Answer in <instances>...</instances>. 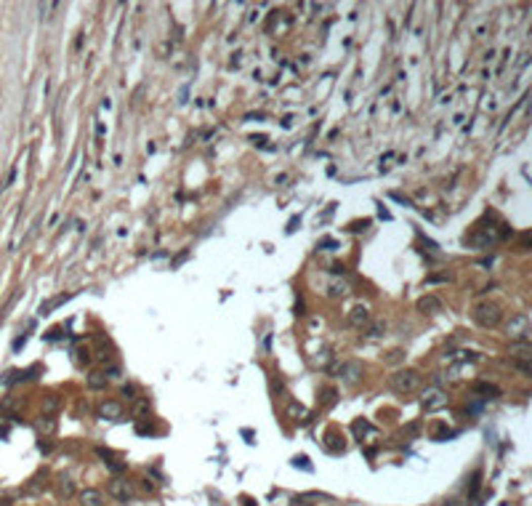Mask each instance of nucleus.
I'll use <instances>...</instances> for the list:
<instances>
[{"label":"nucleus","mask_w":532,"mask_h":506,"mask_svg":"<svg viewBox=\"0 0 532 506\" xmlns=\"http://www.w3.org/2000/svg\"><path fill=\"white\" fill-rule=\"evenodd\" d=\"M474 392H476V395H484V397H498L500 395V389L495 384H484V381L474 384Z\"/></svg>","instance_id":"obj_15"},{"label":"nucleus","mask_w":532,"mask_h":506,"mask_svg":"<svg viewBox=\"0 0 532 506\" xmlns=\"http://www.w3.org/2000/svg\"><path fill=\"white\" fill-rule=\"evenodd\" d=\"M293 463H296L298 469H311L309 463H306V458H304V456H296V458H293Z\"/></svg>","instance_id":"obj_25"},{"label":"nucleus","mask_w":532,"mask_h":506,"mask_svg":"<svg viewBox=\"0 0 532 506\" xmlns=\"http://www.w3.org/2000/svg\"><path fill=\"white\" fill-rule=\"evenodd\" d=\"M96 453H99L101 458H107V466H109V469H114V472H117V469L122 472V469H125V463L120 461V456H117V453H112V450H107V448H99Z\"/></svg>","instance_id":"obj_11"},{"label":"nucleus","mask_w":532,"mask_h":506,"mask_svg":"<svg viewBox=\"0 0 532 506\" xmlns=\"http://www.w3.org/2000/svg\"><path fill=\"white\" fill-rule=\"evenodd\" d=\"M508 357H511V363H514L516 370H521L524 376H532V344L529 341L511 344Z\"/></svg>","instance_id":"obj_3"},{"label":"nucleus","mask_w":532,"mask_h":506,"mask_svg":"<svg viewBox=\"0 0 532 506\" xmlns=\"http://www.w3.org/2000/svg\"><path fill=\"white\" fill-rule=\"evenodd\" d=\"M444 280H450V277H447V275H431L429 277V283H444Z\"/></svg>","instance_id":"obj_27"},{"label":"nucleus","mask_w":532,"mask_h":506,"mask_svg":"<svg viewBox=\"0 0 532 506\" xmlns=\"http://www.w3.org/2000/svg\"><path fill=\"white\" fill-rule=\"evenodd\" d=\"M322 402H336V389H322Z\"/></svg>","instance_id":"obj_23"},{"label":"nucleus","mask_w":532,"mask_h":506,"mask_svg":"<svg viewBox=\"0 0 532 506\" xmlns=\"http://www.w3.org/2000/svg\"><path fill=\"white\" fill-rule=\"evenodd\" d=\"M367 336H370V338H373V336H375V338H378V336H383V325L378 323L375 328H370V333H367Z\"/></svg>","instance_id":"obj_26"},{"label":"nucleus","mask_w":532,"mask_h":506,"mask_svg":"<svg viewBox=\"0 0 532 506\" xmlns=\"http://www.w3.org/2000/svg\"><path fill=\"white\" fill-rule=\"evenodd\" d=\"M317 251H338V240L336 237H322L317 243Z\"/></svg>","instance_id":"obj_18"},{"label":"nucleus","mask_w":532,"mask_h":506,"mask_svg":"<svg viewBox=\"0 0 532 506\" xmlns=\"http://www.w3.org/2000/svg\"><path fill=\"white\" fill-rule=\"evenodd\" d=\"M349 320H351L354 325H364V323H367V320H370V312H367V306H362V304H359V306H354L351 312H349Z\"/></svg>","instance_id":"obj_13"},{"label":"nucleus","mask_w":532,"mask_h":506,"mask_svg":"<svg viewBox=\"0 0 532 506\" xmlns=\"http://www.w3.org/2000/svg\"><path fill=\"white\" fill-rule=\"evenodd\" d=\"M245 506H256V501H250V498H248V501H245Z\"/></svg>","instance_id":"obj_29"},{"label":"nucleus","mask_w":532,"mask_h":506,"mask_svg":"<svg viewBox=\"0 0 532 506\" xmlns=\"http://www.w3.org/2000/svg\"><path fill=\"white\" fill-rule=\"evenodd\" d=\"M99 416L107 418V421H117L122 416V405H120L117 400H104L101 405H99Z\"/></svg>","instance_id":"obj_9"},{"label":"nucleus","mask_w":532,"mask_h":506,"mask_svg":"<svg viewBox=\"0 0 532 506\" xmlns=\"http://www.w3.org/2000/svg\"><path fill=\"white\" fill-rule=\"evenodd\" d=\"M529 333H532V325H529V317H527V315H514V317H511L508 323H506V336H508L514 344L527 341Z\"/></svg>","instance_id":"obj_4"},{"label":"nucleus","mask_w":532,"mask_h":506,"mask_svg":"<svg viewBox=\"0 0 532 506\" xmlns=\"http://www.w3.org/2000/svg\"><path fill=\"white\" fill-rule=\"evenodd\" d=\"M519 251H532V229L519 235Z\"/></svg>","instance_id":"obj_19"},{"label":"nucleus","mask_w":532,"mask_h":506,"mask_svg":"<svg viewBox=\"0 0 532 506\" xmlns=\"http://www.w3.org/2000/svg\"><path fill=\"white\" fill-rule=\"evenodd\" d=\"M421 384H423V376L413 368H402L391 373V389L399 392V395H413V392L421 389Z\"/></svg>","instance_id":"obj_1"},{"label":"nucleus","mask_w":532,"mask_h":506,"mask_svg":"<svg viewBox=\"0 0 532 506\" xmlns=\"http://www.w3.org/2000/svg\"><path fill=\"white\" fill-rule=\"evenodd\" d=\"M338 373H341L343 381H349V384H357V381L362 378V373H364V365L359 363V360H349V363L341 365Z\"/></svg>","instance_id":"obj_7"},{"label":"nucleus","mask_w":532,"mask_h":506,"mask_svg":"<svg viewBox=\"0 0 532 506\" xmlns=\"http://www.w3.org/2000/svg\"><path fill=\"white\" fill-rule=\"evenodd\" d=\"M250 141H253V144H258V147H261V144H264L266 139H264V136H250Z\"/></svg>","instance_id":"obj_28"},{"label":"nucleus","mask_w":532,"mask_h":506,"mask_svg":"<svg viewBox=\"0 0 532 506\" xmlns=\"http://www.w3.org/2000/svg\"><path fill=\"white\" fill-rule=\"evenodd\" d=\"M351 291V285H349V280H336V283H330V288H328V296L330 298H343Z\"/></svg>","instance_id":"obj_12"},{"label":"nucleus","mask_w":532,"mask_h":506,"mask_svg":"<svg viewBox=\"0 0 532 506\" xmlns=\"http://www.w3.org/2000/svg\"><path fill=\"white\" fill-rule=\"evenodd\" d=\"M77 501H80V506H104V495L96 488H86V490H80Z\"/></svg>","instance_id":"obj_10"},{"label":"nucleus","mask_w":532,"mask_h":506,"mask_svg":"<svg viewBox=\"0 0 532 506\" xmlns=\"http://www.w3.org/2000/svg\"><path fill=\"white\" fill-rule=\"evenodd\" d=\"M367 224H370L367 219H362V221H357V224L351 221V224L346 226V229H349V232H362V229H364V226H367Z\"/></svg>","instance_id":"obj_22"},{"label":"nucleus","mask_w":532,"mask_h":506,"mask_svg":"<svg viewBox=\"0 0 532 506\" xmlns=\"http://www.w3.org/2000/svg\"><path fill=\"white\" fill-rule=\"evenodd\" d=\"M402 360H404V352H402V349H396V352H389L386 363H402Z\"/></svg>","instance_id":"obj_21"},{"label":"nucleus","mask_w":532,"mask_h":506,"mask_svg":"<svg viewBox=\"0 0 532 506\" xmlns=\"http://www.w3.org/2000/svg\"><path fill=\"white\" fill-rule=\"evenodd\" d=\"M59 490H61V495H72V493H75V482H72L69 477H61Z\"/></svg>","instance_id":"obj_20"},{"label":"nucleus","mask_w":532,"mask_h":506,"mask_svg":"<svg viewBox=\"0 0 532 506\" xmlns=\"http://www.w3.org/2000/svg\"><path fill=\"white\" fill-rule=\"evenodd\" d=\"M288 416H293V418H298V421H306L309 418V410L301 405V402H296V400H290V405H288Z\"/></svg>","instance_id":"obj_14"},{"label":"nucleus","mask_w":532,"mask_h":506,"mask_svg":"<svg viewBox=\"0 0 532 506\" xmlns=\"http://www.w3.org/2000/svg\"><path fill=\"white\" fill-rule=\"evenodd\" d=\"M444 405H447V395L439 386H431V389L423 392V397H421V408L423 410H439Z\"/></svg>","instance_id":"obj_6"},{"label":"nucleus","mask_w":532,"mask_h":506,"mask_svg":"<svg viewBox=\"0 0 532 506\" xmlns=\"http://www.w3.org/2000/svg\"><path fill=\"white\" fill-rule=\"evenodd\" d=\"M107 490H109L112 498H114V501H120V503H128V501L133 498V485H131L128 480H120V477L109 480Z\"/></svg>","instance_id":"obj_5"},{"label":"nucleus","mask_w":532,"mask_h":506,"mask_svg":"<svg viewBox=\"0 0 532 506\" xmlns=\"http://www.w3.org/2000/svg\"><path fill=\"white\" fill-rule=\"evenodd\" d=\"M56 410H59V397L56 395H48L46 402H43V413H46V416H51V413H56Z\"/></svg>","instance_id":"obj_17"},{"label":"nucleus","mask_w":532,"mask_h":506,"mask_svg":"<svg viewBox=\"0 0 532 506\" xmlns=\"http://www.w3.org/2000/svg\"><path fill=\"white\" fill-rule=\"evenodd\" d=\"M54 506H59V503H54Z\"/></svg>","instance_id":"obj_30"},{"label":"nucleus","mask_w":532,"mask_h":506,"mask_svg":"<svg viewBox=\"0 0 532 506\" xmlns=\"http://www.w3.org/2000/svg\"><path fill=\"white\" fill-rule=\"evenodd\" d=\"M107 381H109V378L104 376V370H101V373H91V376H88V386H91V389H104V386H107Z\"/></svg>","instance_id":"obj_16"},{"label":"nucleus","mask_w":532,"mask_h":506,"mask_svg":"<svg viewBox=\"0 0 532 506\" xmlns=\"http://www.w3.org/2000/svg\"><path fill=\"white\" fill-rule=\"evenodd\" d=\"M104 376H107V378H117L120 376V368L117 365H109L107 370H104Z\"/></svg>","instance_id":"obj_24"},{"label":"nucleus","mask_w":532,"mask_h":506,"mask_svg":"<svg viewBox=\"0 0 532 506\" xmlns=\"http://www.w3.org/2000/svg\"><path fill=\"white\" fill-rule=\"evenodd\" d=\"M415 309H418L421 315H439L442 312V301L436 296H421L418 304H415Z\"/></svg>","instance_id":"obj_8"},{"label":"nucleus","mask_w":532,"mask_h":506,"mask_svg":"<svg viewBox=\"0 0 532 506\" xmlns=\"http://www.w3.org/2000/svg\"><path fill=\"white\" fill-rule=\"evenodd\" d=\"M474 320H476V325H482V328H495V325H500V320H503V309L495 301H482V304L474 306Z\"/></svg>","instance_id":"obj_2"}]
</instances>
